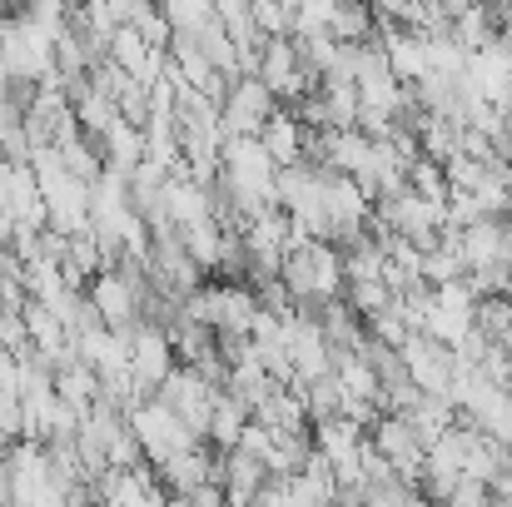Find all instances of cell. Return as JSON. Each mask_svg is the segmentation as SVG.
Returning a JSON list of instances; mask_svg holds the SVG:
<instances>
[{
	"instance_id": "6da1fadb",
	"label": "cell",
	"mask_w": 512,
	"mask_h": 507,
	"mask_svg": "<svg viewBox=\"0 0 512 507\" xmlns=\"http://www.w3.org/2000/svg\"><path fill=\"white\" fill-rule=\"evenodd\" d=\"M279 279L289 284L294 304L304 299H343L348 289V269H343V249L329 239H294V249L284 254V269Z\"/></svg>"
},
{
	"instance_id": "7a4b0ae2",
	"label": "cell",
	"mask_w": 512,
	"mask_h": 507,
	"mask_svg": "<svg viewBox=\"0 0 512 507\" xmlns=\"http://www.w3.org/2000/svg\"><path fill=\"white\" fill-rule=\"evenodd\" d=\"M0 45H5V70H10V80H25V85L55 80V30L40 25L35 15L0 20Z\"/></svg>"
},
{
	"instance_id": "3957f363",
	"label": "cell",
	"mask_w": 512,
	"mask_h": 507,
	"mask_svg": "<svg viewBox=\"0 0 512 507\" xmlns=\"http://www.w3.org/2000/svg\"><path fill=\"white\" fill-rule=\"evenodd\" d=\"M130 428H135V438H140V448H145V463H165L174 453H184V448H194L199 438L189 433V423L174 413L170 403H160V398H145V403H135L130 413Z\"/></svg>"
},
{
	"instance_id": "277c9868",
	"label": "cell",
	"mask_w": 512,
	"mask_h": 507,
	"mask_svg": "<svg viewBox=\"0 0 512 507\" xmlns=\"http://www.w3.org/2000/svg\"><path fill=\"white\" fill-rule=\"evenodd\" d=\"M155 398H160V403H170L174 413L189 423V433H194L199 443H209V413H214V403H219V383H214L209 373H199V368L179 363L170 378L155 388Z\"/></svg>"
},
{
	"instance_id": "5b68a950",
	"label": "cell",
	"mask_w": 512,
	"mask_h": 507,
	"mask_svg": "<svg viewBox=\"0 0 512 507\" xmlns=\"http://www.w3.org/2000/svg\"><path fill=\"white\" fill-rule=\"evenodd\" d=\"M403 353V368H408V378L423 388V393H443V398H453V383H458V373H463V358H458V348L453 343H443V338H428V334H408V343L398 348Z\"/></svg>"
},
{
	"instance_id": "8992f818",
	"label": "cell",
	"mask_w": 512,
	"mask_h": 507,
	"mask_svg": "<svg viewBox=\"0 0 512 507\" xmlns=\"http://www.w3.org/2000/svg\"><path fill=\"white\" fill-rule=\"evenodd\" d=\"M174 368H179V353H174V334L165 324H135L130 329V373H135V383L155 398V388L170 378Z\"/></svg>"
},
{
	"instance_id": "52a82bcc",
	"label": "cell",
	"mask_w": 512,
	"mask_h": 507,
	"mask_svg": "<svg viewBox=\"0 0 512 507\" xmlns=\"http://www.w3.org/2000/svg\"><path fill=\"white\" fill-rule=\"evenodd\" d=\"M274 90L259 80V75H239L219 105V120H224V135H264V125L274 120Z\"/></svg>"
},
{
	"instance_id": "ba28073f",
	"label": "cell",
	"mask_w": 512,
	"mask_h": 507,
	"mask_svg": "<svg viewBox=\"0 0 512 507\" xmlns=\"http://www.w3.org/2000/svg\"><path fill=\"white\" fill-rule=\"evenodd\" d=\"M368 443L398 468L403 483L418 488V478H423V458H428V443L418 438V428H413L403 413H383V418L368 428Z\"/></svg>"
},
{
	"instance_id": "9c48e42d",
	"label": "cell",
	"mask_w": 512,
	"mask_h": 507,
	"mask_svg": "<svg viewBox=\"0 0 512 507\" xmlns=\"http://www.w3.org/2000/svg\"><path fill=\"white\" fill-rule=\"evenodd\" d=\"M0 209L15 219V229H45V224H50V209H45L40 179H35V169L30 165L0 160Z\"/></svg>"
},
{
	"instance_id": "30bf717a",
	"label": "cell",
	"mask_w": 512,
	"mask_h": 507,
	"mask_svg": "<svg viewBox=\"0 0 512 507\" xmlns=\"http://www.w3.org/2000/svg\"><path fill=\"white\" fill-rule=\"evenodd\" d=\"M219 463H224V448H214V443H194V448H184V453L165 458V463L155 468V478H160V488H165V493L189 498L194 488L219 483Z\"/></svg>"
},
{
	"instance_id": "8fae6325",
	"label": "cell",
	"mask_w": 512,
	"mask_h": 507,
	"mask_svg": "<svg viewBox=\"0 0 512 507\" xmlns=\"http://www.w3.org/2000/svg\"><path fill=\"white\" fill-rule=\"evenodd\" d=\"M468 274H488V269H512V249H508V229L503 219H478L468 229H458Z\"/></svg>"
},
{
	"instance_id": "7c38bea8",
	"label": "cell",
	"mask_w": 512,
	"mask_h": 507,
	"mask_svg": "<svg viewBox=\"0 0 512 507\" xmlns=\"http://www.w3.org/2000/svg\"><path fill=\"white\" fill-rule=\"evenodd\" d=\"M274 473L254 458V453H244V448H224V463H219V488H224V498L229 507H254V498L264 493V483H269Z\"/></svg>"
},
{
	"instance_id": "4fadbf2b",
	"label": "cell",
	"mask_w": 512,
	"mask_h": 507,
	"mask_svg": "<svg viewBox=\"0 0 512 507\" xmlns=\"http://www.w3.org/2000/svg\"><path fill=\"white\" fill-rule=\"evenodd\" d=\"M383 50H388V65L403 85H423L433 75V50H428V35L423 30H388L383 35Z\"/></svg>"
},
{
	"instance_id": "5bb4252c",
	"label": "cell",
	"mask_w": 512,
	"mask_h": 507,
	"mask_svg": "<svg viewBox=\"0 0 512 507\" xmlns=\"http://www.w3.org/2000/svg\"><path fill=\"white\" fill-rule=\"evenodd\" d=\"M75 353H80L100 378L130 373V329H90V334L75 338Z\"/></svg>"
},
{
	"instance_id": "9a60e30c",
	"label": "cell",
	"mask_w": 512,
	"mask_h": 507,
	"mask_svg": "<svg viewBox=\"0 0 512 507\" xmlns=\"http://www.w3.org/2000/svg\"><path fill=\"white\" fill-rule=\"evenodd\" d=\"M55 393L75 408V413H90L100 403V373L85 363V358H70L55 368Z\"/></svg>"
},
{
	"instance_id": "2e32d148",
	"label": "cell",
	"mask_w": 512,
	"mask_h": 507,
	"mask_svg": "<svg viewBox=\"0 0 512 507\" xmlns=\"http://www.w3.org/2000/svg\"><path fill=\"white\" fill-rule=\"evenodd\" d=\"M264 150L274 155V165L289 169V165H304V125H299V115L294 110H279L269 125H264Z\"/></svg>"
},
{
	"instance_id": "e0dca14e",
	"label": "cell",
	"mask_w": 512,
	"mask_h": 507,
	"mask_svg": "<svg viewBox=\"0 0 512 507\" xmlns=\"http://www.w3.org/2000/svg\"><path fill=\"white\" fill-rule=\"evenodd\" d=\"M274 388H279V378H274V373H269L259 358H244V363H234V368H229V378H224V393H234V398H239L249 413H254V408H259V403H264Z\"/></svg>"
},
{
	"instance_id": "ac0fdd59",
	"label": "cell",
	"mask_w": 512,
	"mask_h": 507,
	"mask_svg": "<svg viewBox=\"0 0 512 507\" xmlns=\"http://www.w3.org/2000/svg\"><path fill=\"white\" fill-rule=\"evenodd\" d=\"M100 150H105V165L135 174V169L145 165V130L130 125V120H115V125L100 135Z\"/></svg>"
},
{
	"instance_id": "d6986e66",
	"label": "cell",
	"mask_w": 512,
	"mask_h": 507,
	"mask_svg": "<svg viewBox=\"0 0 512 507\" xmlns=\"http://www.w3.org/2000/svg\"><path fill=\"white\" fill-rule=\"evenodd\" d=\"M423 279L438 289V284H453V279H468V259H463V244H458V229H448L433 249H423Z\"/></svg>"
},
{
	"instance_id": "ffe728a7",
	"label": "cell",
	"mask_w": 512,
	"mask_h": 507,
	"mask_svg": "<svg viewBox=\"0 0 512 507\" xmlns=\"http://www.w3.org/2000/svg\"><path fill=\"white\" fill-rule=\"evenodd\" d=\"M249 418H254V413H249L234 393L219 388V403H214V413H209V443H214V448H239Z\"/></svg>"
},
{
	"instance_id": "44dd1931",
	"label": "cell",
	"mask_w": 512,
	"mask_h": 507,
	"mask_svg": "<svg viewBox=\"0 0 512 507\" xmlns=\"http://www.w3.org/2000/svg\"><path fill=\"white\" fill-rule=\"evenodd\" d=\"M334 373H339V383H343V393H348V398L378 403L383 383H378V373H373V363H368L363 353H339V358H334ZM378 408H383V403H378Z\"/></svg>"
},
{
	"instance_id": "7402d4cb",
	"label": "cell",
	"mask_w": 512,
	"mask_h": 507,
	"mask_svg": "<svg viewBox=\"0 0 512 507\" xmlns=\"http://www.w3.org/2000/svg\"><path fill=\"white\" fill-rule=\"evenodd\" d=\"M299 393H304V403H309V423L339 418V413H343V403H348V393H343L339 373H329V378H314V383H304Z\"/></svg>"
},
{
	"instance_id": "603a6c76",
	"label": "cell",
	"mask_w": 512,
	"mask_h": 507,
	"mask_svg": "<svg viewBox=\"0 0 512 507\" xmlns=\"http://www.w3.org/2000/svg\"><path fill=\"white\" fill-rule=\"evenodd\" d=\"M160 15L170 20L174 30H204L214 15V0H160Z\"/></svg>"
},
{
	"instance_id": "cb8c5ba5",
	"label": "cell",
	"mask_w": 512,
	"mask_h": 507,
	"mask_svg": "<svg viewBox=\"0 0 512 507\" xmlns=\"http://www.w3.org/2000/svg\"><path fill=\"white\" fill-rule=\"evenodd\" d=\"M25 443V403L15 393H0V453Z\"/></svg>"
},
{
	"instance_id": "d4e9b609",
	"label": "cell",
	"mask_w": 512,
	"mask_h": 507,
	"mask_svg": "<svg viewBox=\"0 0 512 507\" xmlns=\"http://www.w3.org/2000/svg\"><path fill=\"white\" fill-rule=\"evenodd\" d=\"M503 229H508V249H512V214H508V219H503Z\"/></svg>"
},
{
	"instance_id": "484cf974",
	"label": "cell",
	"mask_w": 512,
	"mask_h": 507,
	"mask_svg": "<svg viewBox=\"0 0 512 507\" xmlns=\"http://www.w3.org/2000/svg\"><path fill=\"white\" fill-rule=\"evenodd\" d=\"M493 507H512V503H493Z\"/></svg>"
}]
</instances>
